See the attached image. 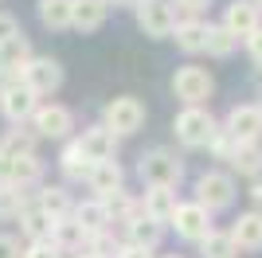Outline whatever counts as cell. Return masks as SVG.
<instances>
[{
	"label": "cell",
	"mask_w": 262,
	"mask_h": 258,
	"mask_svg": "<svg viewBox=\"0 0 262 258\" xmlns=\"http://www.w3.org/2000/svg\"><path fill=\"white\" fill-rule=\"evenodd\" d=\"M172 129H176V141H180V145H188V149H204V145H211V141H215V133H219L215 118H211L208 110H200V106L180 110V114H176V121H172Z\"/></svg>",
	"instance_id": "obj_1"
},
{
	"label": "cell",
	"mask_w": 262,
	"mask_h": 258,
	"mask_svg": "<svg viewBox=\"0 0 262 258\" xmlns=\"http://www.w3.org/2000/svg\"><path fill=\"white\" fill-rule=\"evenodd\" d=\"M141 215L145 219H153V223H172L176 215V192L172 188H149V192L141 196Z\"/></svg>",
	"instance_id": "obj_15"
},
{
	"label": "cell",
	"mask_w": 262,
	"mask_h": 258,
	"mask_svg": "<svg viewBox=\"0 0 262 258\" xmlns=\"http://www.w3.org/2000/svg\"><path fill=\"white\" fill-rule=\"evenodd\" d=\"M51 223L55 219L39 204H28V211L20 215V227H24V235L32 239V243H47V239H51Z\"/></svg>",
	"instance_id": "obj_23"
},
{
	"label": "cell",
	"mask_w": 262,
	"mask_h": 258,
	"mask_svg": "<svg viewBox=\"0 0 262 258\" xmlns=\"http://www.w3.org/2000/svg\"><path fill=\"white\" fill-rule=\"evenodd\" d=\"M172 227H176V235L188 239V243H204L211 235V211L200 204H176Z\"/></svg>",
	"instance_id": "obj_8"
},
{
	"label": "cell",
	"mask_w": 262,
	"mask_h": 258,
	"mask_svg": "<svg viewBox=\"0 0 262 258\" xmlns=\"http://www.w3.org/2000/svg\"><path fill=\"white\" fill-rule=\"evenodd\" d=\"M0 258H20V243L12 235H0Z\"/></svg>",
	"instance_id": "obj_38"
},
{
	"label": "cell",
	"mask_w": 262,
	"mask_h": 258,
	"mask_svg": "<svg viewBox=\"0 0 262 258\" xmlns=\"http://www.w3.org/2000/svg\"><path fill=\"white\" fill-rule=\"evenodd\" d=\"M12 35H20V28H16V16L0 12V43H8Z\"/></svg>",
	"instance_id": "obj_35"
},
{
	"label": "cell",
	"mask_w": 262,
	"mask_h": 258,
	"mask_svg": "<svg viewBox=\"0 0 262 258\" xmlns=\"http://www.w3.org/2000/svg\"><path fill=\"white\" fill-rule=\"evenodd\" d=\"M137 24L149 39H168L176 28V16H172V4L168 0H137Z\"/></svg>",
	"instance_id": "obj_5"
},
{
	"label": "cell",
	"mask_w": 262,
	"mask_h": 258,
	"mask_svg": "<svg viewBox=\"0 0 262 258\" xmlns=\"http://www.w3.org/2000/svg\"><path fill=\"white\" fill-rule=\"evenodd\" d=\"M208 4H211V0H176V8H184L188 20H196L200 12H208Z\"/></svg>",
	"instance_id": "obj_36"
},
{
	"label": "cell",
	"mask_w": 262,
	"mask_h": 258,
	"mask_svg": "<svg viewBox=\"0 0 262 258\" xmlns=\"http://www.w3.org/2000/svg\"><path fill=\"white\" fill-rule=\"evenodd\" d=\"M59 168H63L67 180H86L90 161H86V153H82V145H78V141H71V145L63 149V157H59Z\"/></svg>",
	"instance_id": "obj_27"
},
{
	"label": "cell",
	"mask_w": 262,
	"mask_h": 258,
	"mask_svg": "<svg viewBox=\"0 0 262 258\" xmlns=\"http://www.w3.org/2000/svg\"><path fill=\"white\" fill-rule=\"evenodd\" d=\"M28 153H35V133L32 129H8V137L0 141V157H28Z\"/></svg>",
	"instance_id": "obj_28"
},
{
	"label": "cell",
	"mask_w": 262,
	"mask_h": 258,
	"mask_svg": "<svg viewBox=\"0 0 262 258\" xmlns=\"http://www.w3.org/2000/svg\"><path fill=\"white\" fill-rule=\"evenodd\" d=\"M102 125H106L114 137H129V133H137V129L145 125V106L133 94H121L106 106V121H102Z\"/></svg>",
	"instance_id": "obj_3"
},
{
	"label": "cell",
	"mask_w": 262,
	"mask_h": 258,
	"mask_svg": "<svg viewBox=\"0 0 262 258\" xmlns=\"http://www.w3.org/2000/svg\"><path fill=\"white\" fill-rule=\"evenodd\" d=\"M71 219H75L86 235H102L114 219H110V211H106V200H82V204L71 211Z\"/></svg>",
	"instance_id": "obj_17"
},
{
	"label": "cell",
	"mask_w": 262,
	"mask_h": 258,
	"mask_svg": "<svg viewBox=\"0 0 262 258\" xmlns=\"http://www.w3.org/2000/svg\"><path fill=\"white\" fill-rule=\"evenodd\" d=\"M231 239H235V247H243V250H258L262 247V211L239 215L235 227H231Z\"/></svg>",
	"instance_id": "obj_20"
},
{
	"label": "cell",
	"mask_w": 262,
	"mask_h": 258,
	"mask_svg": "<svg viewBox=\"0 0 262 258\" xmlns=\"http://www.w3.org/2000/svg\"><path fill=\"white\" fill-rule=\"evenodd\" d=\"M71 129H75V114H71L67 106H39L32 114V133H35V137L63 141Z\"/></svg>",
	"instance_id": "obj_10"
},
{
	"label": "cell",
	"mask_w": 262,
	"mask_h": 258,
	"mask_svg": "<svg viewBox=\"0 0 262 258\" xmlns=\"http://www.w3.org/2000/svg\"><path fill=\"white\" fill-rule=\"evenodd\" d=\"M172 39L180 51H204L208 47V24L204 20H180L172 28Z\"/></svg>",
	"instance_id": "obj_22"
},
{
	"label": "cell",
	"mask_w": 262,
	"mask_h": 258,
	"mask_svg": "<svg viewBox=\"0 0 262 258\" xmlns=\"http://www.w3.org/2000/svg\"><path fill=\"white\" fill-rule=\"evenodd\" d=\"M231 164L239 168V176H258L262 172V145L258 141H254V145H235Z\"/></svg>",
	"instance_id": "obj_29"
},
{
	"label": "cell",
	"mask_w": 262,
	"mask_h": 258,
	"mask_svg": "<svg viewBox=\"0 0 262 258\" xmlns=\"http://www.w3.org/2000/svg\"><path fill=\"white\" fill-rule=\"evenodd\" d=\"M39 207H43L51 219H67V215L75 211V207H71L67 188H59V184H51V188H43V192H39Z\"/></svg>",
	"instance_id": "obj_30"
},
{
	"label": "cell",
	"mask_w": 262,
	"mask_h": 258,
	"mask_svg": "<svg viewBox=\"0 0 262 258\" xmlns=\"http://www.w3.org/2000/svg\"><path fill=\"white\" fill-rule=\"evenodd\" d=\"M75 258H106V254H94V250H78Z\"/></svg>",
	"instance_id": "obj_40"
},
{
	"label": "cell",
	"mask_w": 262,
	"mask_h": 258,
	"mask_svg": "<svg viewBox=\"0 0 262 258\" xmlns=\"http://www.w3.org/2000/svg\"><path fill=\"white\" fill-rule=\"evenodd\" d=\"M20 82L28 86L35 98L55 94V90L63 86V67H59V59H51V55H39V59H32V63L20 71Z\"/></svg>",
	"instance_id": "obj_4"
},
{
	"label": "cell",
	"mask_w": 262,
	"mask_h": 258,
	"mask_svg": "<svg viewBox=\"0 0 262 258\" xmlns=\"http://www.w3.org/2000/svg\"><path fill=\"white\" fill-rule=\"evenodd\" d=\"M59 254H63V250L55 247L51 239H47V243H32V247L24 250V258H59Z\"/></svg>",
	"instance_id": "obj_33"
},
{
	"label": "cell",
	"mask_w": 262,
	"mask_h": 258,
	"mask_svg": "<svg viewBox=\"0 0 262 258\" xmlns=\"http://www.w3.org/2000/svg\"><path fill=\"white\" fill-rule=\"evenodd\" d=\"M235 200V180L227 172H204L196 180V204L208 207V211H219V207H231Z\"/></svg>",
	"instance_id": "obj_7"
},
{
	"label": "cell",
	"mask_w": 262,
	"mask_h": 258,
	"mask_svg": "<svg viewBox=\"0 0 262 258\" xmlns=\"http://www.w3.org/2000/svg\"><path fill=\"white\" fill-rule=\"evenodd\" d=\"M235 47H239V39H235V35H231L223 24H208V47H204V51L219 55V59H227Z\"/></svg>",
	"instance_id": "obj_32"
},
{
	"label": "cell",
	"mask_w": 262,
	"mask_h": 258,
	"mask_svg": "<svg viewBox=\"0 0 262 258\" xmlns=\"http://www.w3.org/2000/svg\"><path fill=\"white\" fill-rule=\"evenodd\" d=\"M106 4H125V0H106ZM133 4H137V0H133Z\"/></svg>",
	"instance_id": "obj_42"
},
{
	"label": "cell",
	"mask_w": 262,
	"mask_h": 258,
	"mask_svg": "<svg viewBox=\"0 0 262 258\" xmlns=\"http://www.w3.org/2000/svg\"><path fill=\"white\" fill-rule=\"evenodd\" d=\"M161 235H164V227L153 223V219H145V215H137V219L129 223V243H133V247H141V250H157Z\"/></svg>",
	"instance_id": "obj_26"
},
{
	"label": "cell",
	"mask_w": 262,
	"mask_h": 258,
	"mask_svg": "<svg viewBox=\"0 0 262 258\" xmlns=\"http://www.w3.org/2000/svg\"><path fill=\"white\" fill-rule=\"evenodd\" d=\"M24 211H28V192L20 184L0 180V219H20Z\"/></svg>",
	"instance_id": "obj_25"
},
{
	"label": "cell",
	"mask_w": 262,
	"mask_h": 258,
	"mask_svg": "<svg viewBox=\"0 0 262 258\" xmlns=\"http://www.w3.org/2000/svg\"><path fill=\"white\" fill-rule=\"evenodd\" d=\"M71 4L75 0H39V20L51 32H67L71 28Z\"/></svg>",
	"instance_id": "obj_24"
},
{
	"label": "cell",
	"mask_w": 262,
	"mask_h": 258,
	"mask_svg": "<svg viewBox=\"0 0 262 258\" xmlns=\"http://www.w3.org/2000/svg\"><path fill=\"white\" fill-rule=\"evenodd\" d=\"M247 51H251V59H254V63H262V28L247 35Z\"/></svg>",
	"instance_id": "obj_37"
},
{
	"label": "cell",
	"mask_w": 262,
	"mask_h": 258,
	"mask_svg": "<svg viewBox=\"0 0 262 258\" xmlns=\"http://www.w3.org/2000/svg\"><path fill=\"white\" fill-rule=\"evenodd\" d=\"M114 258H153V250H141V247H133V243H125V247H118Z\"/></svg>",
	"instance_id": "obj_39"
},
{
	"label": "cell",
	"mask_w": 262,
	"mask_h": 258,
	"mask_svg": "<svg viewBox=\"0 0 262 258\" xmlns=\"http://www.w3.org/2000/svg\"><path fill=\"white\" fill-rule=\"evenodd\" d=\"M211 90H215V78L204 67H180L172 75V94L188 106H200L204 98H211Z\"/></svg>",
	"instance_id": "obj_6"
},
{
	"label": "cell",
	"mask_w": 262,
	"mask_h": 258,
	"mask_svg": "<svg viewBox=\"0 0 262 258\" xmlns=\"http://www.w3.org/2000/svg\"><path fill=\"white\" fill-rule=\"evenodd\" d=\"M0 180L20 184V188H28L32 180H39V161H35V153H28V157H0Z\"/></svg>",
	"instance_id": "obj_16"
},
{
	"label": "cell",
	"mask_w": 262,
	"mask_h": 258,
	"mask_svg": "<svg viewBox=\"0 0 262 258\" xmlns=\"http://www.w3.org/2000/svg\"><path fill=\"white\" fill-rule=\"evenodd\" d=\"M32 63V43L28 35H12L8 43H0V71H12V75H20L24 67Z\"/></svg>",
	"instance_id": "obj_19"
},
{
	"label": "cell",
	"mask_w": 262,
	"mask_h": 258,
	"mask_svg": "<svg viewBox=\"0 0 262 258\" xmlns=\"http://www.w3.org/2000/svg\"><path fill=\"white\" fill-rule=\"evenodd\" d=\"M254 4H258V8H262V0H254Z\"/></svg>",
	"instance_id": "obj_43"
},
{
	"label": "cell",
	"mask_w": 262,
	"mask_h": 258,
	"mask_svg": "<svg viewBox=\"0 0 262 258\" xmlns=\"http://www.w3.org/2000/svg\"><path fill=\"white\" fill-rule=\"evenodd\" d=\"M211 149H215V157H219V161H231V153H235V141H231L227 133H223V129H219V133H215V141H211Z\"/></svg>",
	"instance_id": "obj_34"
},
{
	"label": "cell",
	"mask_w": 262,
	"mask_h": 258,
	"mask_svg": "<svg viewBox=\"0 0 262 258\" xmlns=\"http://www.w3.org/2000/svg\"><path fill=\"white\" fill-rule=\"evenodd\" d=\"M86 184H90V192H94V200H106V196L121 192V164H118V161H98V164H90Z\"/></svg>",
	"instance_id": "obj_14"
},
{
	"label": "cell",
	"mask_w": 262,
	"mask_h": 258,
	"mask_svg": "<svg viewBox=\"0 0 262 258\" xmlns=\"http://www.w3.org/2000/svg\"><path fill=\"white\" fill-rule=\"evenodd\" d=\"M235 239H231V231L227 235H223V231H211L208 239H204V243H200V254L204 258H235Z\"/></svg>",
	"instance_id": "obj_31"
},
{
	"label": "cell",
	"mask_w": 262,
	"mask_h": 258,
	"mask_svg": "<svg viewBox=\"0 0 262 258\" xmlns=\"http://www.w3.org/2000/svg\"><path fill=\"white\" fill-rule=\"evenodd\" d=\"M106 0H75L71 4V28L78 32H98L102 24H106Z\"/></svg>",
	"instance_id": "obj_18"
},
{
	"label": "cell",
	"mask_w": 262,
	"mask_h": 258,
	"mask_svg": "<svg viewBox=\"0 0 262 258\" xmlns=\"http://www.w3.org/2000/svg\"><path fill=\"white\" fill-rule=\"evenodd\" d=\"M137 176L145 180V188H176L180 176H184V164L176 161V153L153 149V153H145V157H141Z\"/></svg>",
	"instance_id": "obj_2"
},
{
	"label": "cell",
	"mask_w": 262,
	"mask_h": 258,
	"mask_svg": "<svg viewBox=\"0 0 262 258\" xmlns=\"http://www.w3.org/2000/svg\"><path fill=\"white\" fill-rule=\"evenodd\" d=\"M251 196H254V200H262V180L254 184V192H251Z\"/></svg>",
	"instance_id": "obj_41"
},
{
	"label": "cell",
	"mask_w": 262,
	"mask_h": 258,
	"mask_svg": "<svg viewBox=\"0 0 262 258\" xmlns=\"http://www.w3.org/2000/svg\"><path fill=\"white\" fill-rule=\"evenodd\" d=\"M35 110H39V106H35V94H32V90H28L24 82L8 86V90L0 94V114H4L12 125H24V121L32 118Z\"/></svg>",
	"instance_id": "obj_12"
},
{
	"label": "cell",
	"mask_w": 262,
	"mask_h": 258,
	"mask_svg": "<svg viewBox=\"0 0 262 258\" xmlns=\"http://www.w3.org/2000/svg\"><path fill=\"white\" fill-rule=\"evenodd\" d=\"M78 145H82V153H86V161H90V164H98V161H114L118 137H114L106 125H90V129H82Z\"/></svg>",
	"instance_id": "obj_13"
},
{
	"label": "cell",
	"mask_w": 262,
	"mask_h": 258,
	"mask_svg": "<svg viewBox=\"0 0 262 258\" xmlns=\"http://www.w3.org/2000/svg\"><path fill=\"white\" fill-rule=\"evenodd\" d=\"M223 28H227L235 39H247L251 32H258L262 28V8L254 4V0H231L227 4V16H223Z\"/></svg>",
	"instance_id": "obj_11"
},
{
	"label": "cell",
	"mask_w": 262,
	"mask_h": 258,
	"mask_svg": "<svg viewBox=\"0 0 262 258\" xmlns=\"http://www.w3.org/2000/svg\"><path fill=\"white\" fill-rule=\"evenodd\" d=\"M223 133H227L235 145H254V141L262 137V110L258 106H235L227 114Z\"/></svg>",
	"instance_id": "obj_9"
},
{
	"label": "cell",
	"mask_w": 262,
	"mask_h": 258,
	"mask_svg": "<svg viewBox=\"0 0 262 258\" xmlns=\"http://www.w3.org/2000/svg\"><path fill=\"white\" fill-rule=\"evenodd\" d=\"M86 239H90V235L75 223V219H71V215L51 223V243H55L59 250H86Z\"/></svg>",
	"instance_id": "obj_21"
},
{
	"label": "cell",
	"mask_w": 262,
	"mask_h": 258,
	"mask_svg": "<svg viewBox=\"0 0 262 258\" xmlns=\"http://www.w3.org/2000/svg\"><path fill=\"white\" fill-rule=\"evenodd\" d=\"M258 110H262V106H258Z\"/></svg>",
	"instance_id": "obj_44"
}]
</instances>
